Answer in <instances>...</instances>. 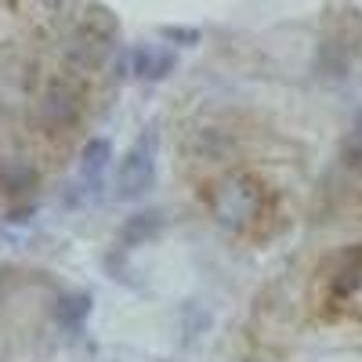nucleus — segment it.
<instances>
[{"instance_id":"1a4fd4ad","label":"nucleus","mask_w":362,"mask_h":362,"mask_svg":"<svg viewBox=\"0 0 362 362\" xmlns=\"http://www.w3.org/2000/svg\"><path fill=\"white\" fill-rule=\"evenodd\" d=\"M163 37H167V40H174V44H185V47H192V44H199V29L174 25V29H163Z\"/></svg>"},{"instance_id":"0eeeda50","label":"nucleus","mask_w":362,"mask_h":362,"mask_svg":"<svg viewBox=\"0 0 362 362\" xmlns=\"http://www.w3.org/2000/svg\"><path fill=\"white\" fill-rule=\"evenodd\" d=\"M105 163H109V141H102V138L90 141V145L83 148V170L98 177V174L105 170Z\"/></svg>"},{"instance_id":"7ed1b4c3","label":"nucleus","mask_w":362,"mask_h":362,"mask_svg":"<svg viewBox=\"0 0 362 362\" xmlns=\"http://www.w3.org/2000/svg\"><path fill=\"white\" fill-rule=\"evenodd\" d=\"M153 156H156V134L145 131L141 141L127 153L124 170H119V196L134 199V196H141L148 185H153V177H156V160Z\"/></svg>"},{"instance_id":"6e6552de","label":"nucleus","mask_w":362,"mask_h":362,"mask_svg":"<svg viewBox=\"0 0 362 362\" xmlns=\"http://www.w3.org/2000/svg\"><path fill=\"white\" fill-rule=\"evenodd\" d=\"M348 167H355L362 174V112L355 116V127H351V138H348V153H344Z\"/></svg>"},{"instance_id":"20e7f679","label":"nucleus","mask_w":362,"mask_h":362,"mask_svg":"<svg viewBox=\"0 0 362 362\" xmlns=\"http://www.w3.org/2000/svg\"><path fill=\"white\" fill-rule=\"evenodd\" d=\"M174 66H177L174 51H163V47H141V51H134V73L141 80H163L167 73H174Z\"/></svg>"},{"instance_id":"39448f33","label":"nucleus","mask_w":362,"mask_h":362,"mask_svg":"<svg viewBox=\"0 0 362 362\" xmlns=\"http://www.w3.org/2000/svg\"><path fill=\"white\" fill-rule=\"evenodd\" d=\"M160 228H163V218L160 214H134L124 225V243L127 247H138V243H145V239H153Z\"/></svg>"},{"instance_id":"f257e3e1","label":"nucleus","mask_w":362,"mask_h":362,"mask_svg":"<svg viewBox=\"0 0 362 362\" xmlns=\"http://www.w3.org/2000/svg\"><path fill=\"white\" fill-rule=\"evenodd\" d=\"M116 18L95 0H0V119L25 102V127L62 87H90L116 54Z\"/></svg>"},{"instance_id":"423d86ee","label":"nucleus","mask_w":362,"mask_h":362,"mask_svg":"<svg viewBox=\"0 0 362 362\" xmlns=\"http://www.w3.org/2000/svg\"><path fill=\"white\" fill-rule=\"evenodd\" d=\"M87 312H90V297H83V293L66 297L62 305H58V322L69 326V329H80L83 319H87Z\"/></svg>"},{"instance_id":"f03ea898","label":"nucleus","mask_w":362,"mask_h":362,"mask_svg":"<svg viewBox=\"0 0 362 362\" xmlns=\"http://www.w3.org/2000/svg\"><path fill=\"white\" fill-rule=\"evenodd\" d=\"M264 210H268V192L250 174H232L210 192V214L228 232H250L254 225L264 221Z\"/></svg>"}]
</instances>
